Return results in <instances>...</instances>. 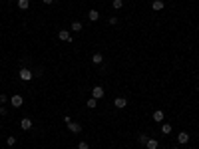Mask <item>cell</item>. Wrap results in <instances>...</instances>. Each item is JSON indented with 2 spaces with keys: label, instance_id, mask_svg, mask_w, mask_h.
Returning a JSON list of instances; mask_svg holds the SVG:
<instances>
[{
  "label": "cell",
  "instance_id": "12",
  "mask_svg": "<svg viewBox=\"0 0 199 149\" xmlns=\"http://www.w3.org/2000/svg\"><path fill=\"white\" fill-rule=\"evenodd\" d=\"M152 8L155 10V12L163 10V0H153V2H152Z\"/></svg>",
  "mask_w": 199,
  "mask_h": 149
},
{
  "label": "cell",
  "instance_id": "25",
  "mask_svg": "<svg viewBox=\"0 0 199 149\" xmlns=\"http://www.w3.org/2000/svg\"><path fill=\"white\" fill-rule=\"evenodd\" d=\"M42 2H44V4H48V6H50V4H54V0H42Z\"/></svg>",
  "mask_w": 199,
  "mask_h": 149
},
{
  "label": "cell",
  "instance_id": "7",
  "mask_svg": "<svg viewBox=\"0 0 199 149\" xmlns=\"http://www.w3.org/2000/svg\"><path fill=\"white\" fill-rule=\"evenodd\" d=\"M114 105H116L117 109H123V108L127 105V99H126V98H116V99H114Z\"/></svg>",
  "mask_w": 199,
  "mask_h": 149
},
{
  "label": "cell",
  "instance_id": "4",
  "mask_svg": "<svg viewBox=\"0 0 199 149\" xmlns=\"http://www.w3.org/2000/svg\"><path fill=\"white\" fill-rule=\"evenodd\" d=\"M104 88H102V86H96L94 89H92V98L94 99H102V98H104Z\"/></svg>",
  "mask_w": 199,
  "mask_h": 149
},
{
  "label": "cell",
  "instance_id": "23",
  "mask_svg": "<svg viewBox=\"0 0 199 149\" xmlns=\"http://www.w3.org/2000/svg\"><path fill=\"white\" fill-rule=\"evenodd\" d=\"M110 24H112V26L117 24V18H116V16H112V18H110Z\"/></svg>",
  "mask_w": 199,
  "mask_h": 149
},
{
  "label": "cell",
  "instance_id": "22",
  "mask_svg": "<svg viewBox=\"0 0 199 149\" xmlns=\"http://www.w3.org/2000/svg\"><path fill=\"white\" fill-rule=\"evenodd\" d=\"M6 143H8V145H10V147H12V145H14V143H16V137H12V135H10V137H8V139H6Z\"/></svg>",
  "mask_w": 199,
  "mask_h": 149
},
{
  "label": "cell",
  "instance_id": "11",
  "mask_svg": "<svg viewBox=\"0 0 199 149\" xmlns=\"http://www.w3.org/2000/svg\"><path fill=\"white\" fill-rule=\"evenodd\" d=\"M146 147H147V149H157V147H159V141H157V139H152V137H149L147 143H146Z\"/></svg>",
  "mask_w": 199,
  "mask_h": 149
},
{
  "label": "cell",
  "instance_id": "1",
  "mask_svg": "<svg viewBox=\"0 0 199 149\" xmlns=\"http://www.w3.org/2000/svg\"><path fill=\"white\" fill-rule=\"evenodd\" d=\"M18 76H20V79H22V82H30V79L34 78V74H32V72L28 70V68H20Z\"/></svg>",
  "mask_w": 199,
  "mask_h": 149
},
{
  "label": "cell",
  "instance_id": "14",
  "mask_svg": "<svg viewBox=\"0 0 199 149\" xmlns=\"http://www.w3.org/2000/svg\"><path fill=\"white\" fill-rule=\"evenodd\" d=\"M171 131H173V127H171V123H161V133H163V135H169Z\"/></svg>",
  "mask_w": 199,
  "mask_h": 149
},
{
  "label": "cell",
  "instance_id": "6",
  "mask_svg": "<svg viewBox=\"0 0 199 149\" xmlns=\"http://www.w3.org/2000/svg\"><path fill=\"white\" fill-rule=\"evenodd\" d=\"M20 127H22L24 131L32 129V119H30V118H22V119H20Z\"/></svg>",
  "mask_w": 199,
  "mask_h": 149
},
{
  "label": "cell",
  "instance_id": "9",
  "mask_svg": "<svg viewBox=\"0 0 199 149\" xmlns=\"http://www.w3.org/2000/svg\"><path fill=\"white\" fill-rule=\"evenodd\" d=\"M152 118H153V121H157V123H161V121H163V109H155Z\"/></svg>",
  "mask_w": 199,
  "mask_h": 149
},
{
  "label": "cell",
  "instance_id": "13",
  "mask_svg": "<svg viewBox=\"0 0 199 149\" xmlns=\"http://www.w3.org/2000/svg\"><path fill=\"white\" fill-rule=\"evenodd\" d=\"M88 18L92 20V22H98V20H100V12H98V10H90V12H88Z\"/></svg>",
  "mask_w": 199,
  "mask_h": 149
},
{
  "label": "cell",
  "instance_id": "8",
  "mask_svg": "<svg viewBox=\"0 0 199 149\" xmlns=\"http://www.w3.org/2000/svg\"><path fill=\"white\" fill-rule=\"evenodd\" d=\"M177 141H179V145H185V143H189V135H187L185 131H181V133L177 135Z\"/></svg>",
  "mask_w": 199,
  "mask_h": 149
},
{
  "label": "cell",
  "instance_id": "2",
  "mask_svg": "<svg viewBox=\"0 0 199 149\" xmlns=\"http://www.w3.org/2000/svg\"><path fill=\"white\" fill-rule=\"evenodd\" d=\"M10 103H12V108H22V103H24V98L20 94H14L12 98H10Z\"/></svg>",
  "mask_w": 199,
  "mask_h": 149
},
{
  "label": "cell",
  "instance_id": "10",
  "mask_svg": "<svg viewBox=\"0 0 199 149\" xmlns=\"http://www.w3.org/2000/svg\"><path fill=\"white\" fill-rule=\"evenodd\" d=\"M70 30H72V32H82V30H84V26H82V22L74 20V22H72V26H70Z\"/></svg>",
  "mask_w": 199,
  "mask_h": 149
},
{
  "label": "cell",
  "instance_id": "17",
  "mask_svg": "<svg viewBox=\"0 0 199 149\" xmlns=\"http://www.w3.org/2000/svg\"><path fill=\"white\" fill-rule=\"evenodd\" d=\"M86 105H88V108H90V109H94V108H96V105H98V99H94V98H90V99H88V102H86Z\"/></svg>",
  "mask_w": 199,
  "mask_h": 149
},
{
  "label": "cell",
  "instance_id": "26",
  "mask_svg": "<svg viewBox=\"0 0 199 149\" xmlns=\"http://www.w3.org/2000/svg\"><path fill=\"white\" fill-rule=\"evenodd\" d=\"M8 2H14V0H8Z\"/></svg>",
  "mask_w": 199,
  "mask_h": 149
},
{
  "label": "cell",
  "instance_id": "20",
  "mask_svg": "<svg viewBox=\"0 0 199 149\" xmlns=\"http://www.w3.org/2000/svg\"><path fill=\"white\" fill-rule=\"evenodd\" d=\"M6 102H8V95H6V94H0V103L4 105V103H6Z\"/></svg>",
  "mask_w": 199,
  "mask_h": 149
},
{
  "label": "cell",
  "instance_id": "27",
  "mask_svg": "<svg viewBox=\"0 0 199 149\" xmlns=\"http://www.w3.org/2000/svg\"><path fill=\"white\" fill-rule=\"evenodd\" d=\"M171 149H177V147H171Z\"/></svg>",
  "mask_w": 199,
  "mask_h": 149
},
{
  "label": "cell",
  "instance_id": "19",
  "mask_svg": "<svg viewBox=\"0 0 199 149\" xmlns=\"http://www.w3.org/2000/svg\"><path fill=\"white\" fill-rule=\"evenodd\" d=\"M147 139H149L147 135H143V133L139 135V143H142V145H146V143H147Z\"/></svg>",
  "mask_w": 199,
  "mask_h": 149
},
{
  "label": "cell",
  "instance_id": "18",
  "mask_svg": "<svg viewBox=\"0 0 199 149\" xmlns=\"http://www.w3.org/2000/svg\"><path fill=\"white\" fill-rule=\"evenodd\" d=\"M112 6H114V10H120V8L123 6V0H114V2H112Z\"/></svg>",
  "mask_w": 199,
  "mask_h": 149
},
{
  "label": "cell",
  "instance_id": "5",
  "mask_svg": "<svg viewBox=\"0 0 199 149\" xmlns=\"http://www.w3.org/2000/svg\"><path fill=\"white\" fill-rule=\"evenodd\" d=\"M66 125H68V129L72 131V133H80V131H82V125L76 123V121H68Z\"/></svg>",
  "mask_w": 199,
  "mask_h": 149
},
{
  "label": "cell",
  "instance_id": "15",
  "mask_svg": "<svg viewBox=\"0 0 199 149\" xmlns=\"http://www.w3.org/2000/svg\"><path fill=\"white\" fill-rule=\"evenodd\" d=\"M16 4H18V8H20V10H28L30 0H16Z\"/></svg>",
  "mask_w": 199,
  "mask_h": 149
},
{
  "label": "cell",
  "instance_id": "3",
  "mask_svg": "<svg viewBox=\"0 0 199 149\" xmlns=\"http://www.w3.org/2000/svg\"><path fill=\"white\" fill-rule=\"evenodd\" d=\"M58 38H60L62 42H68L70 44V42H72V34H70V30H60L58 32Z\"/></svg>",
  "mask_w": 199,
  "mask_h": 149
},
{
  "label": "cell",
  "instance_id": "24",
  "mask_svg": "<svg viewBox=\"0 0 199 149\" xmlns=\"http://www.w3.org/2000/svg\"><path fill=\"white\" fill-rule=\"evenodd\" d=\"M8 113V109L6 108H4V105H2V108H0V115H6Z\"/></svg>",
  "mask_w": 199,
  "mask_h": 149
},
{
  "label": "cell",
  "instance_id": "16",
  "mask_svg": "<svg viewBox=\"0 0 199 149\" xmlns=\"http://www.w3.org/2000/svg\"><path fill=\"white\" fill-rule=\"evenodd\" d=\"M102 62H104V58H102V54H94V56H92V64H96V66H100Z\"/></svg>",
  "mask_w": 199,
  "mask_h": 149
},
{
  "label": "cell",
  "instance_id": "28",
  "mask_svg": "<svg viewBox=\"0 0 199 149\" xmlns=\"http://www.w3.org/2000/svg\"><path fill=\"white\" fill-rule=\"evenodd\" d=\"M0 2H2V0H0Z\"/></svg>",
  "mask_w": 199,
  "mask_h": 149
},
{
  "label": "cell",
  "instance_id": "21",
  "mask_svg": "<svg viewBox=\"0 0 199 149\" xmlns=\"http://www.w3.org/2000/svg\"><path fill=\"white\" fill-rule=\"evenodd\" d=\"M78 149H90V145H88L86 141H80V143H78Z\"/></svg>",
  "mask_w": 199,
  "mask_h": 149
}]
</instances>
